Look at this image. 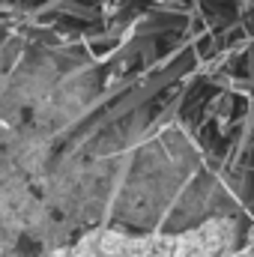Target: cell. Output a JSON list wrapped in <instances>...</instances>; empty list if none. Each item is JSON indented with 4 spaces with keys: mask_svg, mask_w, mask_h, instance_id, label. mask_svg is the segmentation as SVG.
I'll return each mask as SVG.
<instances>
[{
    "mask_svg": "<svg viewBox=\"0 0 254 257\" xmlns=\"http://www.w3.org/2000/svg\"><path fill=\"white\" fill-rule=\"evenodd\" d=\"M248 72H251V78H254V51L248 54Z\"/></svg>",
    "mask_w": 254,
    "mask_h": 257,
    "instance_id": "6da1fadb",
    "label": "cell"
}]
</instances>
